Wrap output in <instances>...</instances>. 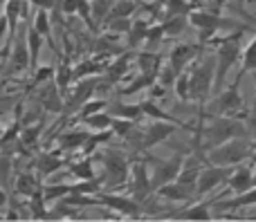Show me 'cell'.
Wrapping results in <instances>:
<instances>
[{"mask_svg": "<svg viewBox=\"0 0 256 222\" xmlns=\"http://www.w3.org/2000/svg\"><path fill=\"white\" fill-rule=\"evenodd\" d=\"M148 22L146 20H135L130 25V29H128V43H130V47H137L140 43H144L146 40V31H148Z\"/></svg>", "mask_w": 256, "mask_h": 222, "instance_id": "cell-33", "label": "cell"}, {"mask_svg": "<svg viewBox=\"0 0 256 222\" xmlns=\"http://www.w3.org/2000/svg\"><path fill=\"white\" fill-rule=\"evenodd\" d=\"M106 108H108L106 99H88V101L79 108V119H84V117H88V115H94V112H102V110H106Z\"/></svg>", "mask_w": 256, "mask_h": 222, "instance_id": "cell-38", "label": "cell"}, {"mask_svg": "<svg viewBox=\"0 0 256 222\" xmlns=\"http://www.w3.org/2000/svg\"><path fill=\"white\" fill-rule=\"evenodd\" d=\"M88 135L90 133H86V130H70V133H66L61 137V148L63 151H76V148H84Z\"/></svg>", "mask_w": 256, "mask_h": 222, "instance_id": "cell-29", "label": "cell"}, {"mask_svg": "<svg viewBox=\"0 0 256 222\" xmlns=\"http://www.w3.org/2000/svg\"><path fill=\"white\" fill-rule=\"evenodd\" d=\"M137 67H140V72H144V74H155L158 76L160 67H162V56L155 54V52H150V49L140 52L137 54Z\"/></svg>", "mask_w": 256, "mask_h": 222, "instance_id": "cell-20", "label": "cell"}, {"mask_svg": "<svg viewBox=\"0 0 256 222\" xmlns=\"http://www.w3.org/2000/svg\"><path fill=\"white\" fill-rule=\"evenodd\" d=\"M189 76V101L204 103L209 92L214 90V76H216V56H204L186 67Z\"/></svg>", "mask_w": 256, "mask_h": 222, "instance_id": "cell-1", "label": "cell"}, {"mask_svg": "<svg viewBox=\"0 0 256 222\" xmlns=\"http://www.w3.org/2000/svg\"><path fill=\"white\" fill-rule=\"evenodd\" d=\"M189 22L200 31V43H207L212 40L218 31H225V29H234L236 22L230 20V18H222L218 13H209V11H189Z\"/></svg>", "mask_w": 256, "mask_h": 222, "instance_id": "cell-7", "label": "cell"}, {"mask_svg": "<svg viewBox=\"0 0 256 222\" xmlns=\"http://www.w3.org/2000/svg\"><path fill=\"white\" fill-rule=\"evenodd\" d=\"M70 175H74L76 180H92L94 178V166L90 155H86L84 160L79 162H72L70 164Z\"/></svg>", "mask_w": 256, "mask_h": 222, "instance_id": "cell-28", "label": "cell"}, {"mask_svg": "<svg viewBox=\"0 0 256 222\" xmlns=\"http://www.w3.org/2000/svg\"><path fill=\"white\" fill-rule=\"evenodd\" d=\"M20 11H22L20 0H7L4 2V18H7V25H9V40L16 38V25H18Z\"/></svg>", "mask_w": 256, "mask_h": 222, "instance_id": "cell-24", "label": "cell"}, {"mask_svg": "<svg viewBox=\"0 0 256 222\" xmlns=\"http://www.w3.org/2000/svg\"><path fill=\"white\" fill-rule=\"evenodd\" d=\"M104 67L99 65L97 61H92V58H88V61H81L79 65L72 70V79L74 81H81V79H86V76H92V74H99Z\"/></svg>", "mask_w": 256, "mask_h": 222, "instance_id": "cell-32", "label": "cell"}, {"mask_svg": "<svg viewBox=\"0 0 256 222\" xmlns=\"http://www.w3.org/2000/svg\"><path fill=\"white\" fill-rule=\"evenodd\" d=\"M198 47L200 45H178V47L171 49V54H168V58H166V65L176 72V76L182 74V72L198 58V54H200Z\"/></svg>", "mask_w": 256, "mask_h": 222, "instance_id": "cell-14", "label": "cell"}, {"mask_svg": "<svg viewBox=\"0 0 256 222\" xmlns=\"http://www.w3.org/2000/svg\"><path fill=\"white\" fill-rule=\"evenodd\" d=\"M99 207H106L110 211H117L120 216H126V218H140L142 211H144V205L137 202L132 196H115V193H97Z\"/></svg>", "mask_w": 256, "mask_h": 222, "instance_id": "cell-11", "label": "cell"}, {"mask_svg": "<svg viewBox=\"0 0 256 222\" xmlns=\"http://www.w3.org/2000/svg\"><path fill=\"white\" fill-rule=\"evenodd\" d=\"M176 94L180 101H189V76H186V70L182 74L176 76Z\"/></svg>", "mask_w": 256, "mask_h": 222, "instance_id": "cell-40", "label": "cell"}, {"mask_svg": "<svg viewBox=\"0 0 256 222\" xmlns=\"http://www.w3.org/2000/svg\"><path fill=\"white\" fill-rule=\"evenodd\" d=\"M240 81H243V76L236 72L234 83L218 94V99H216V115H220V117H236V119H240V117L248 115L245 99H243V94H240Z\"/></svg>", "mask_w": 256, "mask_h": 222, "instance_id": "cell-5", "label": "cell"}, {"mask_svg": "<svg viewBox=\"0 0 256 222\" xmlns=\"http://www.w3.org/2000/svg\"><path fill=\"white\" fill-rule=\"evenodd\" d=\"M16 191L20 193V196H34V193H38L40 191V187L36 184V180H34V175H18V180H16Z\"/></svg>", "mask_w": 256, "mask_h": 222, "instance_id": "cell-36", "label": "cell"}, {"mask_svg": "<svg viewBox=\"0 0 256 222\" xmlns=\"http://www.w3.org/2000/svg\"><path fill=\"white\" fill-rule=\"evenodd\" d=\"M252 126H254V128H256V115L252 117Z\"/></svg>", "mask_w": 256, "mask_h": 222, "instance_id": "cell-47", "label": "cell"}, {"mask_svg": "<svg viewBox=\"0 0 256 222\" xmlns=\"http://www.w3.org/2000/svg\"><path fill=\"white\" fill-rule=\"evenodd\" d=\"M12 72H22L25 67H30V49H27V43L25 40H18L16 43V49L12 54Z\"/></svg>", "mask_w": 256, "mask_h": 222, "instance_id": "cell-23", "label": "cell"}, {"mask_svg": "<svg viewBox=\"0 0 256 222\" xmlns=\"http://www.w3.org/2000/svg\"><path fill=\"white\" fill-rule=\"evenodd\" d=\"M140 108H142V115L148 117V119H158V121H168V124H176V126H184L180 119H176L173 115H168L166 110H162V108L158 106L155 101H140Z\"/></svg>", "mask_w": 256, "mask_h": 222, "instance_id": "cell-19", "label": "cell"}, {"mask_svg": "<svg viewBox=\"0 0 256 222\" xmlns=\"http://www.w3.org/2000/svg\"><path fill=\"white\" fill-rule=\"evenodd\" d=\"M4 205H7V193L0 189V207H4Z\"/></svg>", "mask_w": 256, "mask_h": 222, "instance_id": "cell-45", "label": "cell"}, {"mask_svg": "<svg viewBox=\"0 0 256 222\" xmlns=\"http://www.w3.org/2000/svg\"><path fill=\"white\" fill-rule=\"evenodd\" d=\"M130 193L137 202H144L146 198L153 193V187H150V173H148V162L146 160H137L132 162L130 169Z\"/></svg>", "mask_w": 256, "mask_h": 222, "instance_id": "cell-12", "label": "cell"}, {"mask_svg": "<svg viewBox=\"0 0 256 222\" xmlns=\"http://www.w3.org/2000/svg\"><path fill=\"white\" fill-rule=\"evenodd\" d=\"M186 22H189V16H186V13L168 16L166 20L162 22V31H164V36H180L182 31L186 29Z\"/></svg>", "mask_w": 256, "mask_h": 222, "instance_id": "cell-25", "label": "cell"}, {"mask_svg": "<svg viewBox=\"0 0 256 222\" xmlns=\"http://www.w3.org/2000/svg\"><path fill=\"white\" fill-rule=\"evenodd\" d=\"M99 157L104 162V184L110 189L124 187L128 182V178H130V166H128V160L124 157V153L106 151Z\"/></svg>", "mask_w": 256, "mask_h": 222, "instance_id": "cell-6", "label": "cell"}, {"mask_svg": "<svg viewBox=\"0 0 256 222\" xmlns=\"http://www.w3.org/2000/svg\"><path fill=\"white\" fill-rule=\"evenodd\" d=\"M232 171H234V166H216V164L202 166L198 175V182H196V196H207V193L216 191L218 187L227 184Z\"/></svg>", "mask_w": 256, "mask_h": 222, "instance_id": "cell-10", "label": "cell"}, {"mask_svg": "<svg viewBox=\"0 0 256 222\" xmlns=\"http://www.w3.org/2000/svg\"><path fill=\"white\" fill-rule=\"evenodd\" d=\"M132 11H135V2H130V0H120V2L112 4L110 18H130Z\"/></svg>", "mask_w": 256, "mask_h": 222, "instance_id": "cell-39", "label": "cell"}, {"mask_svg": "<svg viewBox=\"0 0 256 222\" xmlns=\"http://www.w3.org/2000/svg\"><path fill=\"white\" fill-rule=\"evenodd\" d=\"M81 121H84L86 128H90V130H106V128H110L112 117L108 115L106 110H102V112H94V115L84 117Z\"/></svg>", "mask_w": 256, "mask_h": 222, "instance_id": "cell-31", "label": "cell"}, {"mask_svg": "<svg viewBox=\"0 0 256 222\" xmlns=\"http://www.w3.org/2000/svg\"><path fill=\"white\" fill-rule=\"evenodd\" d=\"M202 144L204 148H214L218 144H225L230 139H236V137H248V128L240 119L236 117H220L218 115L207 128L202 130Z\"/></svg>", "mask_w": 256, "mask_h": 222, "instance_id": "cell-4", "label": "cell"}, {"mask_svg": "<svg viewBox=\"0 0 256 222\" xmlns=\"http://www.w3.org/2000/svg\"><path fill=\"white\" fill-rule=\"evenodd\" d=\"M68 193H70V184H48V187L40 189V196H43V200L48 202V205L54 200H61Z\"/></svg>", "mask_w": 256, "mask_h": 222, "instance_id": "cell-34", "label": "cell"}, {"mask_svg": "<svg viewBox=\"0 0 256 222\" xmlns=\"http://www.w3.org/2000/svg\"><path fill=\"white\" fill-rule=\"evenodd\" d=\"M38 135H40V124L36 126V128H27L25 133L20 135V139H22V144H25V146H34V144L38 142Z\"/></svg>", "mask_w": 256, "mask_h": 222, "instance_id": "cell-42", "label": "cell"}, {"mask_svg": "<svg viewBox=\"0 0 256 222\" xmlns=\"http://www.w3.org/2000/svg\"><path fill=\"white\" fill-rule=\"evenodd\" d=\"M254 151V144L248 137H236L225 144L209 148L207 151V162L216 166H236L240 162H248Z\"/></svg>", "mask_w": 256, "mask_h": 222, "instance_id": "cell-3", "label": "cell"}, {"mask_svg": "<svg viewBox=\"0 0 256 222\" xmlns=\"http://www.w3.org/2000/svg\"><path fill=\"white\" fill-rule=\"evenodd\" d=\"M54 76V67H36V74H34V83H43V81L52 79Z\"/></svg>", "mask_w": 256, "mask_h": 222, "instance_id": "cell-43", "label": "cell"}, {"mask_svg": "<svg viewBox=\"0 0 256 222\" xmlns=\"http://www.w3.org/2000/svg\"><path fill=\"white\" fill-rule=\"evenodd\" d=\"M250 72H254V74H256V36H254L252 40H250L248 45H245L243 54H240L238 74L245 76V74H250Z\"/></svg>", "mask_w": 256, "mask_h": 222, "instance_id": "cell-22", "label": "cell"}, {"mask_svg": "<svg viewBox=\"0 0 256 222\" xmlns=\"http://www.w3.org/2000/svg\"><path fill=\"white\" fill-rule=\"evenodd\" d=\"M250 164H252V166H254V171H256V146H254L252 155H250Z\"/></svg>", "mask_w": 256, "mask_h": 222, "instance_id": "cell-46", "label": "cell"}, {"mask_svg": "<svg viewBox=\"0 0 256 222\" xmlns=\"http://www.w3.org/2000/svg\"><path fill=\"white\" fill-rule=\"evenodd\" d=\"M40 45H43V36L34 27H30V31H27V49H30V67H34V70L38 67Z\"/></svg>", "mask_w": 256, "mask_h": 222, "instance_id": "cell-26", "label": "cell"}, {"mask_svg": "<svg viewBox=\"0 0 256 222\" xmlns=\"http://www.w3.org/2000/svg\"><path fill=\"white\" fill-rule=\"evenodd\" d=\"M240 36L243 31H234L232 36H222L216 47V76H214V90H220L230 70L240 61Z\"/></svg>", "mask_w": 256, "mask_h": 222, "instance_id": "cell-2", "label": "cell"}, {"mask_svg": "<svg viewBox=\"0 0 256 222\" xmlns=\"http://www.w3.org/2000/svg\"><path fill=\"white\" fill-rule=\"evenodd\" d=\"M222 211L227 209H240V207H256V187H252L250 191L245 193H236V198L232 200H225V202H218Z\"/></svg>", "mask_w": 256, "mask_h": 222, "instance_id": "cell-21", "label": "cell"}, {"mask_svg": "<svg viewBox=\"0 0 256 222\" xmlns=\"http://www.w3.org/2000/svg\"><path fill=\"white\" fill-rule=\"evenodd\" d=\"M130 25H132L130 18H108V29L110 31H126L128 34Z\"/></svg>", "mask_w": 256, "mask_h": 222, "instance_id": "cell-41", "label": "cell"}, {"mask_svg": "<svg viewBox=\"0 0 256 222\" xmlns=\"http://www.w3.org/2000/svg\"><path fill=\"white\" fill-rule=\"evenodd\" d=\"M106 112L112 119H126V121H137L142 115L140 103H108Z\"/></svg>", "mask_w": 256, "mask_h": 222, "instance_id": "cell-18", "label": "cell"}, {"mask_svg": "<svg viewBox=\"0 0 256 222\" xmlns=\"http://www.w3.org/2000/svg\"><path fill=\"white\" fill-rule=\"evenodd\" d=\"M32 27H34V29L38 31L40 36H43V38H48L50 43H52V22H50V13H48V9H38V11H36Z\"/></svg>", "mask_w": 256, "mask_h": 222, "instance_id": "cell-30", "label": "cell"}, {"mask_svg": "<svg viewBox=\"0 0 256 222\" xmlns=\"http://www.w3.org/2000/svg\"><path fill=\"white\" fill-rule=\"evenodd\" d=\"M63 166V160L56 155H52V153H45L43 157L38 160V173L40 175H52L54 171H58Z\"/></svg>", "mask_w": 256, "mask_h": 222, "instance_id": "cell-35", "label": "cell"}, {"mask_svg": "<svg viewBox=\"0 0 256 222\" xmlns=\"http://www.w3.org/2000/svg\"><path fill=\"white\" fill-rule=\"evenodd\" d=\"M158 81V76L155 74H144V72H140V76H137L135 81H132L128 88H122V94H135V92H140V90H144V88H148L150 83H155Z\"/></svg>", "mask_w": 256, "mask_h": 222, "instance_id": "cell-37", "label": "cell"}, {"mask_svg": "<svg viewBox=\"0 0 256 222\" xmlns=\"http://www.w3.org/2000/svg\"><path fill=\"white\" fill-rule=\"evenodd\" d=\"M146 162L153 164V171H150V187H153V191H155L158 187H162V184H166V182H173V180L180 175L184 157L173 155L171 160H158V157L150 155V157H146Z\"/></svg>", "mask_w": 256, "mask_h": 222, "instance_id": "cell-9", "label": "cell"}, {"mask_svg": "<svg viewBox=\"0 0 256 222\" xmlns=\"http://www.w3.org/2000/svg\"><path fill=\"white\" fill-rule=\"evenodd\" d=\"M252 144H254V146H256V142H252Z\"/></svg>", "mask_w": 256, "mask_h": 222, "instance_id": "cell-48", "label": "cell"}, {"mask_svg": "<svg viewBox=\"0 0 256 222\" xmlns=\"http://www.w3.org/2000/svg\"><path fill=\"white\" fill-rule=\"evenodd\" d=\"M92 92H94V79H90V81L81 79V83L74 85V90H72V94L68 97V101L63 108H66L68 112H74L76 108H81L90 97H92Z\"/></svg>", "mask_w": 256, "mask_h": 222, "instance_id": "cell-16", "label": "cell"}, {"mask_svg": "<svg viewBox=\"0 0 256 222\" xmlns=\"http://www.w3.org/2000/svg\"><path fill=\"white\" fill-rule=\"evenodd\" d=\"M153 193L158 198H162V200H168V202H186L196 196V191H191L189 187H184V184L178 182V180L162 184V187H158Z\"/></svg>", "mask_w": 256, "mask_h": 222, "instance_id": "cell-15", "label": "cell"}, {"mask_svg": "<svg viewBox=\"0 0 256 222\" xmlns=\"http://www.w3.org/2000/svg\"><path fill=\"white\" fill-rule=\"evenodd\" d=\"M252 187H256V171L252 164L248 162H240V164L234 166L230 180H227V189L230 193H245Z\"/></svg>", "mask_w": 256, "mask_h": 222, "instance_id": "cell-13", "label": "cell"}, {"mask_svg": "<svg viewBox=\"0 0 256 222\" xmlns=\"http://www.w3.org/2000/svg\"><path fill=\"white\" fill-rule=\"evenodd\" d=\"M212 202H198V205H191L186 209L178 211V214H171L166 218L171 220H212Z\"/></svg>", "mask_w": 256, "mask_h": 222, "instance_id": "cell-17", "label": "cell"}, {"mask_svg": "<svg viewBox=\"0 0 256 222\" xmlns=\"http://www.w3.org/2000/svg\"><path fill=\"white\" fill-rule=\"evenodd\" d=\"M173 133H176V124L150 119V126H146L144 130L132 128L128 137H135V151H148V148L162 144L164 139H168Z\"/></svg>", "mask_w": 256, "mask_h": 222, "instance_id": "cell-8", "label": "cell"}, {"mask_svg": "<svg viewBox=\"0 0 256 222\" xmlns=\"http://www.w3.org/2000/svg\"><path fill=\"white\" fill-rule=\"evenodd\" d=\"M30 2L34 4L36 9H48V11H50V9L56 4V0H30Z\"/></svg>", "mask_w": 256, "mask_h": 222, "instance_id": "cell-44", "label": "cell"}, {"mask_svg": "<svg viewBox=\"0 0 256 222\" xmlns=\"http://www.w3.org/2000/svg\"><path fill=\"white\" fill-rule=\"evenodd\" d=\"M128 65H130V54H122V56H117L115 61L110 63V65L106 67V74H108V79L110 81H120L122 76L128 72Z\"/></svg>", "mask_w": 256, "mask_h": 222, "instance_id": "cell-27", "label": "cell"}]
</instances>
